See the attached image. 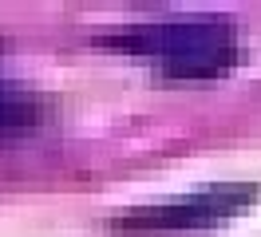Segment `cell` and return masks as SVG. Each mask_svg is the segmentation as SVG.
Wrapping results in <instances>:
<instances>
[{
  "instance_id": "6da1fadb",
  "label": "cell",
  "mask_w": 261,
  "mask_h": 237,
  "mask_svg": "<svg viewBox=\"0 0 261 237\" xmlns=\"http://www.w3.org/2000/svg\"><path fill=\"white\" fill-rule=\"evenodd\" d=\"M242 198L229 194H202L190 202H174V205H154V209H135L127 218L111 221V233H150V229H182V225H210V221L226 218L238 209Z\"/></svg>"
}]
</instances>
